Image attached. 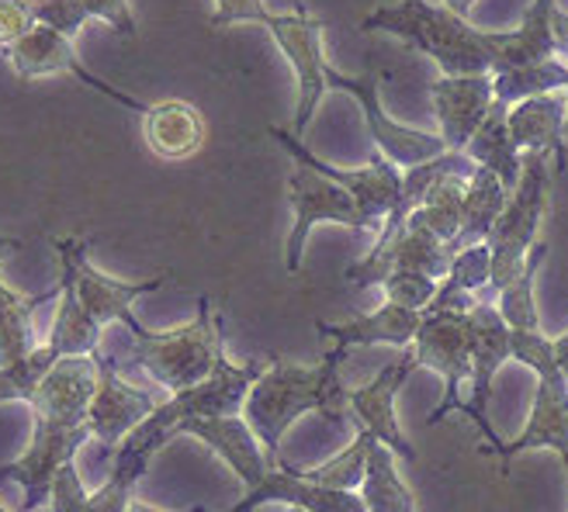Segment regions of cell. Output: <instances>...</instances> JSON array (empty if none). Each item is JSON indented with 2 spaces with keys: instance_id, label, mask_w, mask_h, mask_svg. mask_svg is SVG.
Instances as JSON below:
<instances>
[{
  "instance_id": "6da1fadb",
  "label": "cell",
  "mask_w": 568,
  "mask_h": 512,
  "mask_svg": "<svg viewBox=\"0 0 568 512\" xmlns=\"http://www.w3.org/2000/svg\"><path fill=\"white\" fill-rule=\"evenodd\" d=\"M98 391L94 357H63L49 378L32 395L36 433L21 458L0 464V478H11L24 492V512H36L49 502L52 481L67 464H73L77 450L94 440L88 412Z\"/></svg>"
},
{
  "instance_id": "7a4b0ae2",
  "label": "cell",
  "mask_w": 568,
  "mask_h": 512,
  "mask_svg": "<svg viewBox=\"0 0 568 512\" xmlns=\"http://www.w3.org/2000/svg\"><path fill=\"white\" fill-rule=\"evenodd\" d=\"M347 350L329 347L323 354V363L305 367L295 360H274L264 378L253 385L243 419L250 430L264 443L271 464H281V440L292 430V422L316 412L329 422H347L351 419V388L339 381V363H344Z\"/></svg>"
},
{
  "instance_id": "3957f363",
  "label": "cell",
  "mask_w": 568,
  "mask_h": 512,
  "mask_svg": "<svg viewBox=\"0 0 568 512\" xmlns=\"http://www.w3.org/2000/svg\"><path fill=\"white\" fill-rule=\"evenodd\" d=\"M361 32H385L430 55L444 76H493L499 70L496 32L430 0H399L361 18Z\"/></svg>"
},
{
  "instance_id": "277c9868",
  "label": "cell",
  "mask_w": 568,
  "mask_h": 512,
  "mask_svg": "<svg viewBox=\"0 0 568 512\" xmlns=\"http://www.w3.org/2000/svg\"><path fill=\"white\" fill-rule=\"evenodd\" d=\"M222 354H225L222 316L212 308L209 295L197 298V311L191 322L160 332L146 329V336H132L129 347V360L142 367L170 395H181L212 378Z\"/></svg>"
},
{
  "instance_id": "5b68a950",
  "label": "cell",
  "mask_w": 568,
  "mask_h": 512,
  "mask_svg": "<svg viewBox=\"0 0 568 512\" xmlns=\"http://www.w3.org/2000/svg\"><path fill=\"white\" fill-rule=\"evenodd\" d=\"M514 360L530 367L537 378V391L530 402L527 426L517 440L503 443L499 461L503 474H509V464L517 461V453L548 447L555 450L561 464H568V378L555 360V339L537 332H514Z\"/></svg>"
},
{
  "instance_id": "8992f818",
  "label": "cell",
  "mask_w": 568,
  "mask_h": 512,
  "mask_svg": "<svg viewBox=\"0 0 568 512\" xmlns=\"http://www.w3.org/2000/svg\"><path fill=\"white\" fill-rule=\"evenodd\" d=\"M551 156L548 153H524V174L517 191L509 194V205L496 222L493 236L486 239L493 249V284L499 295L509 280H517L530 249L541 239V225L548 218L551 202Z\"/></svg>"
},
{
  "instance_id": "52a82bcc",
  "label": "cell",
  "mask_w": 568,
  "mask_h": 512,
  "mask_svg": "<svg viewBox=\"0 0 568 512\" xmlns=\"http://www.w3.org/2000/svg\"><path fill=\"white\" fill-rule=\"evenodd\" d=\"M55 253H60V270L73 277V288L80 305L88 308V316L104 329L111 322H122L132 336H146V326L135 319V301L160 291L166 284V274L146 277V280H119L91 264V243L80 236L52 239Z\"/></svg>"
},
{
  "instance_id": "ba28073f",
  "label": "cell",
  "mask_w": 568,
  "mask_h": 512,
  "mask_svg": "<svg viewBox=\"0 0 568 512\" xmlns=\"http://www.w3.org/2000/svg\"><path fill=\"white\" fill-rule=\"evenodd\" d=\"M267 32L295 73V91H298L295 135L302 139L305 129L312 125V115H316L323 94L329 91V63H326V45H323L326 28L308 11L305 0H295V8L274 11V18L267 21Z\"/></svg>"
},
{
  "instance_id": "9c48e42d",
  "label": "cell",
  "mask_w": 568,
  "mask_h": 512,
  "mask_svg": "<svg viewBox=\"0 0 568 512\" xmlns=\"http://www.w3.org/2000/svg\"><path fill=\"white\" fill-rule=\"evenodd\" d=\"M329 91H344L361 104V115H364V125L375 142V150L399 170H413L419 163H430L447 153L440 132H423V129L395 122L388 115L382 104V80L375 70H367L364 76H347L329 66Z\"/></svg>"
},
{
  "instance_id": "30bf717a",
  "label": "cell",
  "mask_w": 568,
  "mask_h": 512,
  "mask_svg": "<svg viewBox=\"0 0 568 512\" xmlns=\"http://www.w3.org/2000/svg\"><path fill=\"white\" fill-rule=\"evenodd\" d=\"M288 202H292V212H295L288 243H284V267H288V274H302L308 233L316 229L320 222H333V225H347V229H372L375 233V225L367 222V215L361 212V205L354 202V197L339 184H333L323 174H316L312 166H305V163H295V170H292V177H288Z\"/></svg>"
},
{
  "instance_id": "8fae6325",
  "label": "cell",
  "mask_w": 568,
  "mask_h": 512,
  "mask_svg": "<svg viewBox=\"0 0 568 512\" xmlns=\"http://www.w3.org/2000/svg\"><path fill=\"white\" fill-rule=\"evenodd\" d=\"M471 311V308H468ZM468 311L426 308V319L416 332V363L430 367L444 378V398L430 412V422H444L447 412H462V381H471V322Z\"/></svg>"
},
{
  "instance_id": "7c38bea8",
  "label": "cell",
  "mask_w": 568,
  "mask_h": 512,
  "mask_svg": "<svg viewBox=\"0 0 568 512\" xmlns=\"http://www.w3.org/2000/svg\"><path fill=\"white\" fill-rule=\"evenodd\" d=\"M267 132H271V139L277 142V146L292 156V163H305V166L316 170V174H323L326 181H333V184L344 187V191L354 197V202L361 205V212L367 215V222L375 225V233H382V225H385V218L392 215L395 202H399V191H403V170H399V166L388 163V160L375 150L372 160H367L364 166L344 170V166H333V163L320 160L316 153H308V150L302 146V139H298L295 132H288V129L271 125Z\"/></svg>"
},
{
  "instance_id": "4fadbf2b",
  "label": "cell",
  "mask_w": 568,
  "mask_h": 512,
  "mask_svg": "<svg viewBox=\"0 0 568 512\" xmlns=\"http://www.w3.org/2000/svg\"><path fill=\"white\" fill-rule=\"evenodd\" d=\"M468 322H471V395L462 402V412L481 430L486 450L499 453L503 440L489 426V398H493V385H496V375L503 371V363L514 360V329L506 326L499 308L486 301H478L468 311Z\"/></svg>"
},
{
  "instance_id": "5bb4252c",
  "label": "cell",
  "mask_w": 568,
  "mask_h": 512,
  "mask_svg": "<svg viewBox=\"0 0 568 512\" xmlns=\"http://www.w3.org/2000/svg\"><path fill=\"white\" fill-rule=\"evenodd\" d=\"M450 260H454V253L447 249V243H440L430 229H423V225L406 222L392 239L375 243L372 253L361 256L357 264H351L344 277L357 284V288H382L385 277L395 270H419V274L444 280L450 270Z\"/></svg>"
},
{
  "instance_id": "9a60e30c",
  "label": "cell",
  "mask_w": 568,
  "mask_h": 512,
  "mask_svg": "<svg viewBox=\"0 0 568 512\" xmlns=\"http://www.w3.org/2000/svg\"><path fill=\"white\" fill-rule=\"evenodd\" d=\"M8 63H11V70L21 80H39V76H52V73H70L80 83H88L91 91L104 94L108 101H115V104H122L129 111H139V115H146V107H150V104H142L139 98L119 91L115 83H108L98 73H91L88 66L80 63L73 39L52 32V28H42V24H36L32 32L21 35L14 45H8Z\"/></svg>"
},
{
  "instance_id": "2e32d148",
  "label": "cell",
  "mask_w": 568,
  "mask_h": 512,
  "mask_svg": "<svg viewBox=\"0 0 568 512\" xmlns=\"http://www.w3.org/2000/svg\"><path fill=\"white\" fill-rule=\"evenodd\" d=\"M416 371H419L416 354L406 350L399 360L385 363L367 385L351 388V419L357 422V430L367 433L375 443H385L395 453V458H406V461H416V450H413V443L399 430L395 402H399V391L406 388V381Z\"/></svg>"
},
{
  "instance_id": "e0dca14e",
  "label": "cell",
  "mask_w": 568,
  "mask_h": 512,
  "mask_svg": "<svg viewBox=\"0 0 568 512\" xmlns=\"http://www.w3.org/2000/svg\"><path fill=\"white\" fill-rule=\"evenodd\" d=\"M94 363H98V391H94V402L88 412V426H91V437L104 450L115 453L122 447V440L156 412L160 402L150 391L129 385L119 375V363L104 357L101 350L94 354Z\"/></svg>"
},
{
  "instance_id": "ac0fdd59",
  "label": "cell",
  "mask_w": 568,
  "mask_h": 512,
  "mask_svg": "<svg viewBox=\"0 0 568 512\" xmlns=\"http://www.w3.org/2000/svg\"><path fill=\"white\" fill-rule=\"evenodd\" d=\"M430 101L447 153H465L496 104V88L493 76H440L430 83Z\"/></svg>"
},
{
  "instance_id": "d6986e66",
  "label": "cell",
  "mask_w": 568,
  "mask_h": 512,
  "mask_svg": "<svg viewBox=\"0 0 568 512\" xmlns=\"http://www.w3.org/2000/svg\"><path fill=\"white\" fill-rule=\"evenodd\" d=\"M174 437H197L205 447H212L219 458L225 461V468H230L243 485L246 492L261 489L264 478L271 474V458L264 443L257 440V433L250 430V422L243 416H225V419H187L181 422Z\"/></svg>"
},
{
  "instance_id": "ffe728a7",
  "label": "cell",
  "mask_w": 568,
  "mask_h": 512,
  "mask_svg": "<svg viewBox=\"0 0 568 512\" xmlns=\"http://www.w3.org/2000/svg\"><path fill=\"white\" fill-rule=\"evenodd\" d=\"M426 319V311L416 308H403V305H392L385 301L375 311H364V316H354L351 322H316L320 336H329L333 347H395V350H413L416 344V332Z\"/></svg>"
},
{
  "instance_id": "44dd1931",
  "label": "cell",
  "mask_w": 568,
  "mask_h": 512,
  "mask_svg": "<svg viewBox=\"0 0 568 512\" xmlns=\"http://www.w3.org/2000/svg\"><path fill=\"white\" fill-rule=\"evenodd\" d=\"M264 502L295 505V509H305V512H367L357 492H333V489H323V485H312V481H305L288 464L271 468V474L264 478L261 489L246 492L233 509H225V512H253Z\"/></svg>"
},
{
  "instance_id": "7402d4cb",
  "label": "cell",
  "mask_w": 568,
  "mask_h": 512,
  "mask_svg": "<svg viewBox=\"0 0 568 512\" xmlns=\"http://www.w3.org/2000/svg\"><path fill=\"white\" fill-rule=\"evenodd\" d=\"M142 139L153 156L178 163L205 146V119L191 101H156L142 115Z\"/></svg>"
},
{
  "instance_id": "603a6c76",
  "label": "cell",
  "mask_w": 568,
  "mask_h": 512,
  "mask_svg": "<svg viewBox=\"0 0 568 512\" xmlns=\"http://www.w3.org/2000/svg\"><path fill=\"white\" fill-rule=\"evenodd\" d=\"M509 135L520 153L555 156V174L565 170V94L527 98L509 107Z\"/></svg>"
},
{
  "instance_id": "cb8c5ba5",
  "label": "cell",
  "mask_w": 568,
  "mask_h": 512,
  "mask_svg": "<svg viewBox=\"0 0 568 512\" xmlns=\"http://www.w3.org/2000/svg\"><path fill=\"white\" fill-rule=\"evenodd\" d=\"M14 249H21V239L0 236V260ZM55 295H60V288L45 295H18L0 280V371L36 350V308Z\"/></svg>"
},
{
  "instance_id": "d4e9b609",
  "label": "cell",
  "mask_w": 568,
  "mask_h": 512,
  "mask_svg": "<svg viewBox=\"0 0 568 512\" xmlns=\"http://www.w3.org/2000/svg\"><path fill=\"white\" fill-rule=\"evenodd\" d=\"M465 156L475 166L493 170L509 194L517 191L520 174H524V153L517 150L514 135H509V104L496 101L489 107V115H486V122H481V129L475 132V139L468 142Z\"/></svg>"
},
{
  "instance_id": "484cf974",
  "label": "cell",
  "mask_w": 568,
  "mask_h": 512,
  "mask_svg": "<svg viewBox=\"0 0 568 512\" xmlns=\"http://www.w3.org/2000/svg\"><path fill=\"white\" fill-rule=\"evenodd\" d=\"M509 205V191L503 187V181L486 166H475V174L468 181V194H465V215H462V233L447 249L462 253L468 246L486 243L496 229V222L503 218Z\"/></svg>"
},
{
  "instance_id": "4316f807",
  "label": "cell",
  "mask_w": 568,
  "mask_h": 512,
  "mask_svg": "<svg viewBox=\"0 0 568 512\" xmlns=\"http://www.w3.org/2000/svg\"><path fill=\"white\" fill-rule=\"evenodd\" d=\"M101 332L104 329L80 305L73 277L60 270V305H55V319L45 344L60 357H94L101 350Z\"/></svg>"
},
{
  "instance_id": "83f0119b",
  "label": "cell",
  "mask_w": 568,
  "mask_h": 512,
  "mask_svg": "<svg viewBox=\"0 0 568 512\" xmlns=\"http://www.w3.org/2000/svg\"><path fill=\"white\" fill-rule=\"evenodd\" d=\"M493 284V249L489 243L468 246L462 253H454L450 270L440 280V291L430 308H454V311H468L475 308V291L489 288Z\"/></svg>"
},
{
  "instance_id": "f1b7e54d",
  "label": "cell",
  "mask_w": 568,
  "mask_h": 512,
  "mask_svg": "<svg viewBox=\"0 0 568 512\" xmlns=\"http://www.w3.org/2000/svg\"><path fill=\"white\" fill-rule=\"evenodd\" d=\"M357 495L367 512H416V495L395 468V453L385 443H372L367 474Z\"/></svg>"
},
{
  "instance_id": "f546056e",
  "label": "cell",
  "mask_w": 568,
  "mask_h": 512,
  "mask_svg": "<svg viewBox=\"0 0 568 512\" xmlns=\"http://www.w3.org/2000/svg\"><path fill=\"white\" fill-rule=\"evenodd\" d=\"M468 181L471 174H447L440 177L430 194H426V202L413 212L409 222L423 225V229H430L440 243H454L462 233V215H465V194H468Z\"/></svg>"
},
{
  "instance_id": "4dcf8cb0",
  "label": "cell",
  "mask_w": 568,
  "mask_h": 512,
  "mask_svg": "<svg viewBox=\"0 0 568 512\" xmlns=\"http://www.w3.org/2000/svg\"><path fill=\"white\" fill-rule=\"evenodd\" d=\"M545 256H548V243L537 239V246L530 249L520 277L509 280L506 288L496 295L499 316L506 319V326L514 332H537V329H541V311H537L534 288H537V274H541V267H545Z\"/></svg>"
},
{
  "instance_id": "1f68e13d",
  "label": "cell",
  "mask_w": 568,
  "mask_h": 512,
  "mask_svg": "<svg viewBox=\"0 0 568 512\" xmlns=\"http://www.w3.org/2000/svg\"><path fill=\"white\" fill-rule=\"evenodd\" d=\"M496 88V101L503 104H520L527 98H541V94H565L568 88V63L561 55L555 60H541V63H527V66H514L493 76Z\"/></svg>"
},
{
  "instance_id": "d6a6232c",
  "label": "cell",
  "mask_w": 568,
  "mask_h": 512,
  "mask_svg": "<svg viewBox=\"0 0 568 512\" xmlns=\"http://www.w3.org/2000/svg\"><path fill=\"white\" fill-rule=\"evenodd\" d=\"M372 437L361 433L339 450L333 453L329 461L316 464V468H305L298 471L305 481H312V485H323V489H333V492H361L364 485V474H367V453H372Z\"/></svg>"
},
{
  "instance_id": "836d02e7",
  "label": "cell",
  "mask_w": 568,
  "mask_h": 512,
  "mask_svg": "<svg viewBox=\"0 0 568 512\" xmlns=\"http://www.w3.org/2000/svg\"><path fill=\"white\" fill-rule=\"evenodd\" d=\"M150 458H139V453H115V464H111V474L101 481V489H94L88 495V512H129L132 509V492L139 485V478L146 474Z\"/></svg>"
},
{
  "instance_id": "e575fe53",
  "label": "cell",
  "mask_w": 568,
  "mask_h": 512,
  "mask_svg": "<svg viewBox=\"0 0 568 512\" xmlns=\"http://www.w3.org/2000/svg\"><path fill=\"white\" fill-rule=\"evenodd\" d=\"M60 360H63L60 354H55L49 344H42L24 360L4 367V371H0V406H4V402H24L28 406V402H32V395L39 391V385L49 378V371Z\"/></svg>"
},
{
  "instance_id": "d590c367",
  "label": "cell",
  "mask_w": 568,
  "mask_h": 512,
  "mask_svg": "<svg viewBox=\"0 0 568 512\" xmlns=\"http://www.w3.org/2000/svg\"><path fill=\"white\" fill-rule=\"evenodd\" d=\"M437 291H440V280L430 277V274H419V270H395L382 284L385 301L403 305V308H416V311L430 308Z\"/></svg>"
},
{
  "instance_id": "8d00e7d4",
  "label": "cell",
  "mask_w": 568,
  "mask_h": 512,
  "mask_svg": "<svg viewBox=\"0 0 568 512\" xmlns=\"http://www.w3.org/2000/svg\"><path fill=\"white\" fill-rule=\"evenodd\" d=\"M21 4L28 8V14H32L36 24L52 28V32H60L73 42L83 32V24L91 21V14L83 11L80 0H21Z\"/></svg>"
},
{
  "instance_id": "74e56055",
  "label": "cell",
  "mask_w": 568,
  "mask_h": 512,
  "mask_svg": "<svg viewBox=\"0 0 568 512\" xmlns=\"http://www.w3.org/2000/svg\"><path fill=\"white\" fill-rule=\"evenodd\" d=\"M274 18L267 0H215L212 28H230V24H264Z\"/></svg>"
},
{
  "instance_id": "f35d334b",
  "label": "cell",
  "mask_w": 568,
  "mask_h": 512,
  "mask_svg": "<svg viewBox=\"0 0 568 512\" xmlns=\"http://www.w3.org/2000/svg\"><path fill=\"white\" fill-rule=\"evenodd\" d=\"M88 489L77 474L73 464H67L52 481V495H49V512H88Z\"/></svg>"
},
{
  "instance_id": "ab89813d",
  "label": "cell",
  "mask_w": 568,
  "mask_h": 512,
  "mask_svg": "<svg viewBox=\"0 0 568 512\" xmlns=\"http://www.w3.org/2000/svg\"><path fill=\"white\" fill-rule=\"evenodd\" d=\"M80 4H83V11H88L91 18H98V21L115 28L119 35H125V39L139 35V24H135V14H132L129 0H80Z\"/></svg>"
},
{
  "instance_id": "60d3db41",
  "label": "cell",
  "mask_w": 568,
  "mask_h": 512,
  "mask_svg": "<svg viewBox=\"0 0 568 512\" xmlns=\"http://www.w3.org/2000/svg\"><path fill=\"white\" fill-rule=\"evenodd\" d=\"M36 28L32 14L21 4V0H0V45H14L21 35H28Z\"/></svg>"
},
{
  "instance_id": "b9f144b4",
  "label": "cell",
  "mask_w": 568,
  "mask_h": 512,
  "mask_svg": "<svg viewBox=\"0 0 568 512\" xmlns=\"http://www.w3.org/2000/svg\"><path fill=\"white\" fill-rule=\"evenodd\" d=\"M555 49L558 55L568 63V11H555Z\"/></svg>"
},
{
  "instance_id": "7bdbcfd3",
  "label": "cell",
  "mask_w": 568,
  "mask_h": 512,
  "mask_svg": "<svg viewBox=\"0 0 568 512\" xmlns=\"http://www.w3.org/2000/svg\"><path fill=\"white\" fill-rule=\"evenodd\" d=\"M555 360H558V367H561L565 378H568V332L555 339Z\"/></svg>"
},
{
  "instance_id": "ee69618b",
  "label": "cell",
  "mask_w": 568,
  "mask_h": 512,
  "mask_svg": "<svg viewBox=\"0 0 568 512\" xmlns=\"http://www.w3.org/2000/svg\"><path fill=\"white\" fill-rule=\"evenodd\" d=\"M475 4H478V0H444V8L454 11V14H462V18H468L475 11Z\"/></svg>"
},
{
  "instance_id": "f6af8a7d",
  "label": "cell",
  "mask_w": 568,
  "mask_h": 512,
  "mask_svg": "<svg viewBox=\"0 0 568 512\" xmlns=\"http://www.w3.org/2000/svg\"><path fill=\"white\" fill-rule=\"evenodd\" d=\"M129 512H163V509H153V505H146V502H132ZM187 512H205V509H187Z\"/></svg>"
},
{
  "instance_id": "bcb514c9",
  "label": "cell",
  "mask_w": 568,
  "mask_h": 512,
  "mask_svg": "<svg viewBox=\"0 0 568 512\" xmlns=\"http://www.w3.org/2000/svg\"><path fill=\"white\" fill-rule=\"evenodd\" d=\"M565 135H568V88H565Z\"/></svg>"
},
{
  "instance_id": "7dc6e473",
  "label": "cell",
  "mask_w": 568,
  "mask_h": 512,
  "mask_svg": "<svg viewBox=\"0 0 568 512\" xmlns=\"http://www.w3.org/2000/svg\"><path fill=\"white\" fill-rule=\"evenodd\" d=\"M284 512H305V509H295V505H284Z\"/></svg>"
},
{
  "instance_id": "c3c4849f",
  "label": "cell",
  "mask_w": 568,
  "mask_h": 512,
  "mask_svg": "<svg viewBox=\"0 0 568 512\" xmlns=\"http://www.w3.org/2000/svg\"><path fill=\"white\" fill-rule=\"evenodd\" d=\"M0 512H8V509H4V502H0Z\"/></svg>"
},
{
  "instance_id": "681fc988",
  "label": "cell",
  "mask_w": 568,
  "mask_h": 512,
  "mask_svg": "<svg viewBox=\"0 0 568 512\" xmlns=\"http://www.w3.org/2000/svg\"><path fill=\"white\" fill-rule=\"evenodd\" d=\"M565 474H568V464H565Z\"/></svg>"
}]
</instances>
